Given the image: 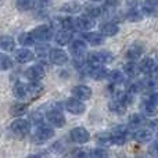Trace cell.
<instances>
[{"instance_id":"cell-1","label":"cell","mask_w":158,"mask_h":158,"mask_svg":"<svg viewBox=\"0 0 158 158\" xmlns=\"http://www.w3.org/2000/svg\"><path fill=\"white\" fill-rule=\"evenodd\" d=\"M112 61V54L108 52H90L86 54V63L90 65H106Z\"/></svg>"},{"instance_id":"cell-2","label":"cell","mask_w":158,"mask_h":158,"mask_svg":"<svg viewBox=\"0 0 158 158\" xmlns=\"http://www.w3.org/2000/svg\"><path fill=\"white\" fill-rule=\"evenodd\" d=\"M32 36L35 38L36 42L39 43H47L54 38V32H53V28L49 25H39L38 28L32 31Z\"/></svg>"},{"instance_id":"cell-3","label":"cell","mask_w":158,"mask_h":158,"mask_svg":"<svg viewBox=\"0 0 158 158\" xmlns=\"http://www.w3.org/2000/svg\"><path fill=\"white\" fill-rule=\"evenodd\" d=\"M85 72L89 78L94 79V81H103V79H107V75H108V69L106 68V65H90V64L86 63V65L83 67Z\"/></svg>"},{"instance_id":"cell-4","label":"cell","mask_w":158,"mask_h":158,"mask_svg":"<svg viewBox=\"0 0 158 158\" xmlns=\"http://www.w3.org/2000/svg\"><path fill=\"white\" fill-rule=\"evenodd\" d=\"M46 119L53 128H64L67 123V119H65V115L57 108H53V110H49L46 112Z\"/></svg>"},{"instance_id":"cell-5","label":"cell","mask_w":158,"mask_h":158,"mask_svg":"<svg viewBox=\"0 0 158 158\" xmlns=\"http://www.w3.org/2000/svg\"><path fill=\"white\" fill-rule=\"evenodd\" d=\"M64 107L65 110L72 115H82L85 111H86V104L82 100H79L77 97H69L64 101Z\"/></svg>"},{"instance_id":"cell-6","label":"cell","mask_w":158,"mask_h":158,"mask_svg":"<svg viewBox=\"0 0 158 158\" xmlns=\"http://www.w3.org/2000/svg\"><path fill=\"white\" fill-rule=\"evenodd\" d=\"M10 129L14 135H18V136H27L31 132V122L27 119H22V118H17L13 122L10 123Z\"/></svg>"},{"instance_id":"cell-7","label":"cell","mask_w":158,"mask_h":158,"mask_svg":"<svg viewBox=\"0 0 158 158\" xmlns=\"http://www.w3.org/2000/svg\"><path fill=\"white\" fill-rule=\"evenodd\" d=\"M86 49L87 43L83 39H75L69 43V53L74 58H85L86 57Z\"/></svg>"},{"instance_id":"cell-8","label":"cell","mask_w":158,"mask_h":158,"mask_svg":"<svg viewBox=\"0 0 158 158\" xmlns=\"http://www.w3.org/2000/svg\"><path fill=\"white\" fill-rule=\"evenodd\" d=\"M69 137H71V140L74 143H77V144H86V143L90 140V133L86 128L78 126V128L71 129Z\"/></svg>"},{"instance_id":"cell-9","label":"cell","mask_w":158,"mask_h":158,"mask_svg":"<svg viewBox=\"0 0 158 158\" xmlns=\"http://www.w3.org/2000/svg\"><path fill=\"white\" fill-rule=\"evenodd\" d=\"M49 58H50V63L54 64V65H57V67L65 65V64L69 61L68 53H67L65 50H63V49H52L50 50Z\"/></svg>"},{"instance_id":"cell-10","label":"cell","mask_w":158,"mask_h":158,"mask_svg":"<svg viewBox=\"0 0 158 158\" xmlns=\"http://www.w3.org/2000/svg\"><path fill=\"white\" fill-rule=\"evenodd\" d=\"M54 136V128L52 125H46V123H39V126L35 131V139L38 142H47Z\"/></svg>"},{"instance_id":"cell-11","label":"cell","mask_w":158,"mask_h":158,"mask_svg":"<svg viewBox=\"0 0 158 158\" xmlns=\"http://www.w3.org/2000/svg\"><path fill=\"white\" fill-rule=\"evenodd\" d=\"M71 94L82 101H87L92 98L93 90H92V87L87 86V85H77V86H74L71 89Z\"/></svg>"},{"instance_id":"cell-12","label":"cell","mask_w":158,"mask_h":158,"mask_svg":"<svg viewBox=\"0 0 158 158\" xmlns=\"http://www.w3.org/2000/svg\"><path fill=\"white\" fill-rule=\"evenodd\" d=\"M82 39L86 42L87 44H92V46H101L106 40V36L98 31V32H93V31H86V32L82 33Z\"/></svg>"},{"instance_id":"cell-13","label":"cell","mask_w":158,"mask_h":158,"mask_svg":"<svg viewBox=\"0 0 158 158\" xmlns=\"http://www.w3.org/2000/svg\"><path fill=\"white\" fill-rule=\"evenodd\" d=\"M139 67V74H143V75H153L156 72V68H157V63L154 58L151 57H144L139 61L137 64Z\"/></svg>"},{"instance_id":"cell-14","label":"cell","mask_w":158,"mask_h":158,"mask_svg":"<svg viewBox=\"0 0 158 158\" xmlns=\"http://www.w3.org/2000/svg\"><path fill=\"white\" fill-rule=\"evenodd\" d=\"M75 27H77V31H81V32L92 31L93 27H94V18L86 15V14L75 17Z\"/></svg>"},{"instance_id":"cell-15","label":"cell","mask_w":158,"mask_h":158,"mask_svg":"<svg viewBox=\"0 0 158 158\" xmlns=\"http://www.w3.org/2000/svg\"><path fill=\"white\" fill-rule=\"evenodd\" d=\"M44 74H46L44 67H43V64H40V63L33 64V65H31L29 68H27V71H25V77L28 79H31V81H40V79L44 77Z\"/></svg>"},{"instance_id":"cell-16","label":"cell","mask_w":158,"mask_h":158,"mask_svg":"<svg viewBox=\"0 0 158 158\" xmlns=\"http://www.w3.org/2000/svg\"><path fill=\"white\" fill-rule=\"evenodd\" d=\"M14 58H15V61L19 64H27V63H31V61L35 60V54H33V52H31L28 47H24V49L14 50Z\"/></svg>"},{"instance_id":"cell-17","label":"cell","mask_w":158,"mask_h":158,"mask_svg":"<svg viewBox=\"0 0 158 158\" xmlns=\"http://www.w3.org/2000/svg\"><path fill=\"white\" fill-rule=\"evenodd\" d=\"M133 140L140 144H144V143H150L153 140V132L147 128H142L137 129L136 132H133Z\"/></svg>"},{"instance_id":"cell-18","label":"cell","mask_w":158,"mask_h":158,"mask_svg":"<svg viewBox=\"0 0 158 158\" xmlns=\"http://www.w3.org/2000/svg\"><path fill=\"white\" fill-rule=\"evenodd\" d=\"M143 53H144V47L140 43H135L126 50V58L129 61H137L142 58Z\"/></svg>"},{"instance_id":"cell-19","label":"cell","mask_w":158,"mask_h":158,"mask_svg":"<svg viewBox=\"0 0 158 158\" xmlns=\"http://www.w3.org/2000/svg\"><path fill=\"white\" fill-rule=\"evenodd\" d=\"M108 108L112 114L115 115H123L128 110V104L122 100H118V98H112L108 104Z\"/></svg>"},{"instance_id":"cell-20","label":"cell","mask_w":158,"mask_h":158,"mask_svg":"<svg viewBox=\"0 0 158 158\" xmlns=\"http://www.w3.org/2000/svg\"><path fill=\"white\" fill-rule=\"evenodd\" d=\"M100 32L103 33L106 38H112V36H115L119 32V27L112 21H107L100 25Z\"/></svg>"},{"instance_id":"cell-21","label":"cell","mask_w":158,"mask_h":158,"mask_svg":"<svg viewBox=\"0 0 158 158\" xmlns=\"http://www.w3.org/2000/svg\"><path fill=\"white\" fill-rule=\"evenodd\" d=\"M54 40L58 46H67L72 42V31L61 29L54 35Z\"/></svg>"},{"instance_id":"cell-22","label":"cell","mask_w":158,"mask_h":158,"mask_svg":"<svg viewBox=\"0 0 158 158\" xmlns=\"http://www.w3.org/2000/svg\"><path fill=\"white\" fill-rule=\"evenodd\" d=\"M107 79L110 81V83H111V85H118V86H119V85L125 83L126 75L123 74L122 69H112V71L108 72Z\"/></svg>"},{"instance_id":"cell-23","label":"cell","mask_w":158,"mask_h":158,"mask_svg":"<svg viewBox=\"0 0 158 158\" xmlns=\"http://www.w3.org/2000/svg\"><path fill=\"white\" fill-rule=\"evenodd\" d=\"M13 94L14 97H17L18 100L24 101L29 98V93H28V85L27 83H22V82H18V83L14 86L13 89Z\"/></svg>"},{"instance_id":"cell-24","label":"cell","mask_w":158,"mask_h":158,"mask_svg":"<svg viewBox=\"0 0 158 158\" xmlns=\"http://www.w3.org/2000/svg\"><path fill=\"white\" fill-rule=\"evenodd\" d=\"M143 89L148 90V92H154V90H158V78L153 77V75H144V79L140 81Z\"/></svg>"},{"instance_id":"cell-25","label":"cell","mask_w":158,"mask_h":158,"mask_svg":"<svg viewBox=\"0 0 158 158\" xmlns=\"http://www.w3.org/2000/svg\"><path fill=\"white\" fill-rule=\"evenodd\" d=\"M140 6H142V11L144 15H154L158 11V4L153 0H142Z\"/></svg>"},{"instance_id":"cell-26","label":"cell","mask_w":158,"mask_h":158,"mask_svg":"<svg viewBox=\"0 0 158 158\" xmlns=\"http://www.w3.org/2000/svg\"><path fill=\"white\" fill-rule=\"evenodd\" d=\"M60 10L65 14H78L79 11L82 10V4L79 2H77V0H74V2H67L61 6Z\"/></svg>"},{"instance_id":"cell-27","label":"cell","mask_w":158,"mask_h":158,"mask_svg":"<svg viewBox=\"0 0 158 158\" xmlns=\"http://www.w3.org/2000/svg\"><path fill=\"white\" fill-rule=\"evenodd\" d=\"M50 46H47V44H42V46H39V47H36V54H38V58H39V61H40V64H46V63H49L50 61V58H49V56H50V50L52 49H49Z\"/></svg>"},{"instance_id":"cell-28","label":"cell","mask_w":158,"mask_h":158,"mask_svg":"<svg viewBox=\"0 0 158 158\" xmlns=\"http://www.w3.org/2000/svg\"><path fill=\"white\" fill-rule=\"evenodd\" d=\"M125 17L129 22H140L143 18H144V14H143V11L139 10L137 7H131V10L125 14Z\"/></svg>"},{"instance_id":"cell-29","label":"cell","mask_w":158,"mask_h":158,"mask_svg":"<svg viewBox=\"0 0 158 158\" xmlns=\"http://www.w3.org/2000/svg\"><path fill=\"white\" fill-rule=\"evenodd\" d=\"M85 14L96 19V18H100V17L104 14V8L100 7V6H97V4H89L85 7Z\"/></svg>"},{"instance_id":"cell-30","label":"cell","mask_w":158,"mask_h":158,"mask_svg":"<svg viewBox=\"0 0 158 158\" xmlns=\"http://www.w3.org/2000/svg\"><path fill=\"white\" fill-rule=\"evenodd\" d=\"M96 143L100 147H110V146H112L114 144V142H112V133H107V132L98 133L96 136Z\"/></svg>"},{"instance_id":"cell-31","label":"cell","mask_w":158,"mask_h":158,"mask_svg":"<svg viewBox=\"0 0 158 158\" xmlns=\"http://www.w3.org/2000/svg\"><path fill=\"white\" fill-rule=\"evenodd\" d=\"M28 85V93H29V98H33L36 96H39L42 92H43V85L39 81H32Z\"/></svg>"},{"instance_id":"cell-32","label":"cell","mask_w":158,"mask_h":158,"mask_svg":"<svg viewBox=\"0 0 158 158\" xmlns=\"http://www.w3.org/2000/svg\"><path fill=\"white\" fill-rule=\"evenodd\" d=\"M122 71L128 78H133L139 74V67H137L136 61H128V63L123 65Z\"/></svg>"},{"instance_id":"cell-33","label":"cell","mask_w":158,"mask_h":158,"mask_svg":"<svg viewBox=\"0 0 158 158\" xmlns=\"http://www.w3.org/2000/svg\"><path fill=\"white\" fill-rule=\"evenodd\" d=\"M15 47V42L11 36L8 35H3L0 36V49L6 50V52H13Z\"/></svg>"},{"instance_id":"cell-34","label":"cell","mask_w":158,"mask_h":158,"mask_svg":"<svg viewBox=\"0 0 158 158\" xmlns=\"http://www.w3.org/2000/svg\"><path fill=\"white\" fill-rule=\"evenodd\" d=\"M27 111H28V107H27V104H24V103H15V104H13L10 108V114L17 118L25 115Z\"/></svg>"},{"instance_id":"cell-35","label":"cell","mask_w":158,"mask_h":158,"mask_svg":"<svg viewBox=\"0 0 158 158\" xmlns=\"http://www.w3.org/2000/svg\"><path fill=\"white\" fill-rule=\"evenodd\" d=\"M18 42H19V44H21V46H24V47H31V46H33V44L36 43L35 38L32 36V33H31V32L21 33V35L18 36Z\"/></svg>"},{"instance_id":"cell-36","label":"cell","mask_w":158,"mask_h":158,"mask_svg":"<svg viewBox=\"0 0 158 158\" xmlns=\"http://www.w3.org/2000/svg\"><path fill=\"white\" fill-rule=\"evenodd\" d=\"M13 68V58L8 54L0 53V71H8Z\"/></svg>"},{"instance_id":"cell-37","label":"cell","mask_w":158,"mask_h":158,"mask_svg":"<svg viewBox=\"0 0 158 158\" xmlns=\"http://www.w3.org/2000/svg\"><path fill=\"white\" fill-rule=\"evenodd\" d=\"M60 25L63 29H67V31H77V27H75V18L71 15L68 17H64V18L60 19Z\"/></svg>"},{"instance_id":"cell-38","label":"cell","mask_w":158,"mask_h":158,"mask_svg":"<svg viewBox=\"0 0 158 158\" xmlns=\"http://www.w3.org/2000/svg\"><path fill=\"white\" fill-rule=\"evenodd\" d=\"M15 7L21 11H29L35 7V0H15Z\"/></svg>"},{"instance_id":"cell-39","label":"cell","mask_w":158,"mask_h":158,"mask_svg":"<svg viewBox=\"0 0 158 158\" xmlns=\"http://www.w3.org/2000/svg\"><path fill=\"white\" fill-rule=\"evenodd\" d=\"M129 128H133V126H139L144 122V114H132L129 117Z\"/></svg>"},{"instance_id":"cell-40","label":"cell","mask_w":158,"mask_h":158,"mask_svg":"<svg viewBox=\"0 0 158 158\" xmlns=\"http://www.w3.org/2000/svg\"><path fill=\"white\" fill-rule=\"evenodd\" d=\"M156 108H157V107H156V106H153L151 103H148L147 100H144V101H143V104H142L143 114L147 115V117H151V115L156 114Z\"/></svg>"},{"instance_id":"cell-41","label":"cell","mask_w":158,"mask_h":158,"mask_svg":"<svg viewBox=\"0 0 158 158\" xmlns=\"http://www.w3.org/2000/svg\"><path fill=\"white\" fill-rule=\"evenodd\" d=\"M147 153L150 154V156H153V157H158V139L154 140V142H151L150 144H148Z\"/></svg>"},{"instance_id":"cell-42","label":"cell","mask_w":158,"mask_h":158,"mask_svg":"<svg viewBox=\"0 0 158 158\" xmlns=\"http://www.w3.org/2000/svg\"><path fill=\"white\" fill-rule=\"evenodd\" d=\"M107 154L108 153H107L106 147H97L93 151H90V156H93V157H106Z\"/></svg>"},{"instance_id":"cell-43","label":"cell","mask_w":158,"mask_h":158,"mask_svg":"<svg viewBox=\"0 0 158 158\" xmlns=\"http://www.w3.org/2000/svg\"><path fill=\"white\" fill-rule=\"evenodd\" d=\"M146 100L148 101V103H151L153 106H156V107H158V92L157 90H154V92H151L150 94L147 96V98Z\"/></svg>"},{"instance_id":"cell-44","label":"cell","mask_w":158,"mask_h":158,"mask_svg":"<svg viewBox=\"0 0 158 158\" xmlns=\"http://www.w3.org/2000/svg\"><path fill=\"white\" fill-rule=\"evenodd\" d=\"M121 4V0H104V8H117Z\"/></svg>"},{"instance_id":"cell-45","label":"cell","mask_w":158,"mask_h":158,"mask_svg":"<svg viewBox=\"0 0 158 158\" xmlns=\"http://www.w3.org/2000/svg\"><path fill=\"white\" fill-rule=\"evenodd\" d=\"M52 0H35V7L36 8H46L49 7Z\"/></svg>"},{"instance_id":"cell-46","label":"cell","mask_w":158,"mask_h":158,"mask_svg":"<svg viewBox=\"0 0 158 158\" xmlns=\"http://www.w3.org/2000/svg\"><path fill=\"white\" fill-rule=\"evenodd\" d=\"M125 2L129 7H137V6L142 3V0H125Z\"/></svg>"},{"instance_id":"cell-47","label":"cell","mask_w":158,"mask_h":158,"mask_svg":"<svg viewBox=\"0 0 158 158\" xmlns=\"http://www.w3.org/2000/svg\"><path fill=\"white\" fill-rule=\"evenodd\" d=\"M90 2H93V3H98V2H103V0H90Z\"/></svg>"},{"instance_id":"cell-48","label":"cell","mask_w":158,"mask_h":158,"mask_svg":"<svg viewBox=\"0 0 158 158\" xmlns=\"http://www.w3.org/2000/svg\"><path fill=\"white\" fill-rule=\"evenodd\" d=\"M156 72H157V75H158V64H157V68H156Z\"/></svg>"},{"instance_id":"cell-49","label":"cell","mask_w":158,"mask_h":158,"mask_svg":"<svg viewBox=\"0 0 158 158\" xmlns=\"http://www.w3.org/2000/svg\"><path fill=\"white\" fill-rule=\"evenodd\" d=\"M157 139H158V132H157Z\"/></svg>"},{"instance_id":"cell-50","label":"cell","mask_w":158,"mask_h":158,"mask_svg":"<svg viewBox=\"0 0 158 158\" xmlns=\"http://www.w3.org/2000/svg\"><path fill=\"white\" fill-rule=\"evenodd\" d=\"M156 3H157V4H158V0H156Z\"/></svg>"}]
</instances>
